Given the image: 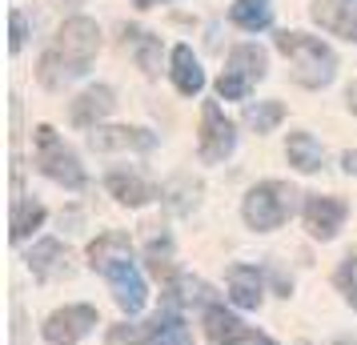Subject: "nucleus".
<instances>
[{"instance_id": "nucleus-1", "label": "nucleus", "mask_w": 357, "mask_h": 345, "mask_svg": "<svg viewBox=\"0 0 357 345\" xmlns=\"http://www.w3.org/2000/svg\"><path fill=\"white\" fill-rule=\"evenodd\" d=\"M97 49H100L97 20H89V17L65 20V24H61V33H56V40H52L49 49H45V56H40L36 77H40L45 89H65L73 77L89 72Z\"/></svg>"}, {"instance_id": "nucleus-2", "label": "nucleus", "mask_w": 357, "mask_h": 345, "mask_svg": "<svg viewBox=\"0 0 357 345\" xmlns=\"http://www.w3.org/2000/svg\"><path fill=\"white\" fill-rule=\"evenodd\" d=\"M89 265L105 273V281L113 285L116 305L125 313H141L145 309V277L132 265V245L125 233H100L97 241L89 245Z\"/></svg>"}, {"instance_id": "nucleus-3", "label": "nucleus", "mask_w": 357, "mask_h": 345, "mask_svg": "<svg viewBox=\"0 0 357 345\" xmlns=\"http://www.w3.org/2000/svg\"><path fill=\"white\" fill-rule=\"evenodd\" d=\"M277 49L293 61V81L305 84V89H321V84L333 81V68H337V56L333 49L317 40V36L305 33H277Z\"/></svg>"}, {"instance_id": "nucleus-4", "label": "nucleus", "mask_w": 357, "mask_h": 345, "mask_svg": "<svg viewBox=\"0 0 357 345\" xmlns=\"http://www.w3.org/2000/svg\"><path fill=\"white\" fill-rule=\"evenodd\" d=\"M293 201H297V189L285 181H265L257 189H249L241 213H245V225L257 233H269L277 225H285L293 213Z\"/></svg>"}, {"instance_id": "nucleus-5", "label": "nucleus", "mask_w": 357, "mask_h": 345, "mask_svg": "<svg viewBox=\"0 0 357 345\" xmlns=\"http://www.w3.org/2000/svg\"><path fill=\"white\" fill-rule=\"evenodd\" d=\"M36 164H40V173L52 177V181L68 185V189H84V169L77 161V153L56 137L52 125H36Z\"/></svg>"}, {"instance_id": "nucleus-6", "label": "nucleus", "mask_w": 357, "mask_h": 345, "mask_svg": "<svg viewBox=\"0 0 357 345\" xmlns=\"http://www.w3.org/2000/svg\"><path fill=\"white\" fill-rule=\"evenodd\" d=\"M265 77V52L257 45H237L229 52V65L217 81V97L225 100H241L249 93V84H257Z\"/></svg>"}, {"instance_id": "nucleus-7", "label": "nucleus", "mask_w": 357, "mask_h": 345, "mask_svg": "<svg viewBox=\"0 0 357 345\" xmlns=\"http://www.w3.org/2000/svg\"><path fill=\"white\" fill-rule=\"evenodd\" d=\"M233 145H237L233 121H229L213 100H205V109H201V137H197V153H201V161L205 164L225 161L229 153H233Z\"/></svg>"}, {"instance_id": "nucleus-8", "label": "nucleus", "mask_w": 357, "mask_h": 345, "mask_svg": "<svg viewBox=\"0 0 357 345\" xmlns=\"http://www.w3.org/2000/svg\"><path fill=\"white\" fill-rule=\"evenodd\" d=\"M93 325H97V309L93 305H65V309H56L45 321V342L49 345H77Z\"/></svg>"}, {"instance_id": "nucleus-9", "label": "nucleus", "mask_w": 357, "mask_h": 345, "mask_svg": "<svg viewBox=\"0 0 357 345\" xmlns=\"http://www.w3.org/2000/svg\"><path fill=\"white\" fill-rule=\"evenodd\" d=\"M345 221V201L337 197H309L305 201V229L317 241H333Z\"/></svg>"}, {"instance_id": "nucleus-10", "label": "nucleus", "mask_w": 357, "mask_h": 345, "mask_svg": "<svg viewBox=\"0 0 357 345\" xmlns=\"http://www.w3.org/2000/svg\"><path fill=\"white\" fill-rule=\"evenodd\" d=\"M113 89L109 84H93V89H84L81 97L68 105V121L77 125V129H97V121L113 113Z\"/></svg>"}, {"instance_id": "nucleus-11", "label": "nucleus", "mask_w": 357, "mask_h": 345, "mask_svg": "<svg viewBox=\"0 0 357 345\" xmlns=\"http://www.w3.org/2000/svg\"><path fill=\"white\" fill-rule=\"evenodd\" d=\"M201 325H205V337H209L213 345H241V342L253 337L249 325H245L241 317H233L225 305H209L205 317H201Z\"/></svg>"}, {"instance_id": "nucleus-12", "label": "nucleus", "mask_w": 357, "mask_h": 345, "mask_svg": "<svg viewBox=\"0 0 357 345\" xmlns=\"http://www.w3.org/2000/svg\"><path fill=\"white\" fill-rule=\"evenodd\" d=\"M89 145L97 153H116V148H137V153H149L157 145V137L145 129H129V125H113V129H93Z\"/></svg>"}, {"instance_id": "nucleus-13", "label": "nucleus", "mask_w": 357, "mask_h": 345, "mask_svg": "<svg viewBox=\"0 0 357 345\" xmlns=\"http://www.w3.org/2000/svg\"><path fill=\"white\" fill-rule=\"evenodd\" d=\"M29 269H33L36 281H56V277H68V253L61 241L45 237L40 245L29 253Z\"/></svg>"}, {"instance_id": "nucleus-14", "label": "nucleus", "mask_w": 357, "mask_h": 345, "mask_svg": "<svg viewBox=\"0 0 357 345\" xmlns=\"http://www.w3.org/2000/svg\"><path fill=\"white\" fill-rule=\"evenodd\" d=\"M229 297H233L241 309H257L261 305L265 285H261V273L253 265H233V269H229Z\"/></svg>"}, {"instance_id": "nucleus-15", "label": "nucleus", "mask_w": 357, "mask_h": 345, "mask_svg": "<svg viewBox=\"0 0 357 345\" xmlns=\"http://www.w3.org/2000/svg\"><path fill=\"white\" fill-rule=\"evenodd\" d=\"M173 84H177V93H185V97H197V93L205 89L201 61L193 56L189 45H177V49H173Z\"/></svg>"}, {"instance_id": "nucleus-16", "label": "nucleus", "mask_w": 357, "mask_h": 345, "mask_svg": "<svg viewBox=\"0 0 357 345\" xmlns=\"http://www.w3.org/2000/svg\"><path fill=\"white\" fill-rule=\"evenodd\" d=\"M309 17L317 20L321 29H329V33H337V36H349V40L357 33V20L349 17V4L345 0H313Z\"/></svg>"}, {"instance_id": "nucleus-17", "label": "nucleus", "mask_w": 357, "mask_h": 345, "mask_svg": "<svg viewBox=\"0 0 357 345\" xmlns=\"http://www.w3.org/2000/svg\"><path fill=\"white\" fill-rule=\"evenodd\" d=\"M125 49H132L137 65L145 77H157L161 72V36L145 33V29H125Z\"/></svg>"}, {"instance_id": "nucleus-18", "label": "nucleus", "mask_w": 357, "mask_h": 345, "mask_svg": "<svg viewBox=\"0 0 357 345\" xmlns=\"http://www.w3.org/2000/svg\"><path fill=\"white\" fill-rule=\"evenodd\" d=\"M229 20H233L237 29H245V33H261V29H269L273 8H269V0H233Z\"/></svg>"}, {"instance_id": "nucleus-19", "label": "nucleus", "mask_w": 357, "mask_h": 345, "mask_svg": "<svg viewBox=\"0 0 357 345\" xmlns=\"http://www.w3.org/2000/svg\"><path fill=\"white\" fill-rule=\"evenodd\" d=\"M285 157H289V164H293V169H301V173H317L321 161H325L321 145H317L309 132H293L289 145H285Z\"/></svg>"}, {"instance_id": "nucleus-20", "label": "nucleus", "mask_w": 357, "mask_h": 345, "mask_svg": "<svg viewBox=\"0 0 357 345\" xmlns=\"http://www.w3.org/2000/svg\"><path fill=\"white\" fill-rule=\"evenodd\" d=\"M105 185H109V193H113L121 205H129V209L145 205V201H153V189H149L141 177H129V173H109V177H105Z\"/></svg>"}, {"instance_id": "nucleus-21", "label": "nucleus", "mask_w": 357, "mask_h": 345, "mask_svg": "<svg viewBox=\"0 0 357 345\" xmlns=\"http://www.w3.org/2000/svg\"><path fill=\"white\" fill-rule=\"evenodd\" d=\"M40 221H45V205L24 201V197L13 201V221H8V225H13V229H8L13 233V241H24L33 229H40Z\"/></svg>"}, {"instance_id": "nucleus-22", "label": "nucleus", "mask_w": 357, "mask_h": 345, "mask_svg": "<svg viewBox=\"0 0 357 345\" xmlns=\"http://www.w3.org/2000/svg\"><path fill=\"white\" fill-rule=\"evenodd\" d=\"M197 193H201V185L189 181V177H177V181L165 189V205L173 209V213H189L197 205Z\"/></svg>"}, {"instance_id": "nucleus-23", "label": "nucleus", "mask_w": 357, "mask_h": 345, "mask_svg": "<svg viewBox=\"0 0 357 345\" xmlns=\"http://www.w3.org/2000/svg\"><path fill=\"white\" fill-rule=\"evenodd\" d=\"M281 116H285V105H281V100H265V105H257V109L245 113V125L253 132H269Z\"/></svg>"}, {"instance_id": "nucleus-24", "label": "nucleus", "mask_w": 357, "mask_h": 345, "mask_svg": "<svg viewBox=\"0 0 357 345\" xmlns=\"http://www.w3.org/2000/svg\"><path fill=\"white\" fill-rule=\"evenodd\" d=\"M333 281H337V289L345 293V301H349V305L357 309V253H349V257L337 265Z\"/></svg>"}, {"instance_id": "nucleus-25", "label": "nucleus", "mask_w": 357, "mask_h": 345, "mask_svg": "<svg viewBox=\"0 0 357 345\" xmlns=\"http://www.w3.org/2000/svg\"><path fill=\"white\" fill-rule=\"evenodd\" d=\"M24 29H29V24H24V17H20V13H13V40H8V45H13V52H20V45H24Z\"/></svg>"}, {"instance_id": "nucleus-26", "label": "nucleus", "mask_w": 357, "mask_h": 345, "mask_svg": "<svg viewBox=\"0 0 357 345\" xmlns=\"http://www.w3.org/2000/svg\"><path fill=\"white\" fill-rule=\"evenodd\" d=\"M341 164H345V173H349V177H357V148H349V153L341 157Z\"/></svg>"}, {"instance_id": "nucleus-27", "label": "nucleus", "mask_w": 357, "mask_h": 345, "mask_svg": "<svg viewBox=\"0 0 357 345\" xmlns=\"http://www.w3.org/2000/svg\"><path fill=\"white\" fill-rule=\"evenodd\" d=\"M345 100H349V109L357 113V84H349V93H345Z\"/></svg>"}, {"instance_id": "nucleus-28", "label": "nucleus", "mask_w": 357, "mask_h": 345, "mask_svg": "<svg viewBox=\"0 0 357 345\" xmlns=\"http://www.w3.org/2000/svg\"><path fill=\"white\" fill-rule=\"evenodd\" d=\"M333 345H357V342H354V337H337Z\"/></svg>"}, {"instance_id": "nucleus-29", "label": "nucleus", "mask_w": 357, "mask_h": 345, "mask_svg": "<svg viewBox=\"0 0 357 345\" xmlns=\"http://www.w3.org/2000/svg\"><path fill=\"white\" fill-rule=\"evenodd\" d=\"M253 345H273V342H269V337H253Z\"/></svg>"}, {"instance_id": "nucleus-30", "label": "nucleus", "mask_w": 357, "mask_h": 345, "mask_svg": "<svg viewBox=\"0 0 357 345\" xmlns=\"http://www.w3.org/2000/svg\"><path fill=\"white\" fill-rule=\"evenodd\" d=\"M137 4H141V8H149V4H161V0H137Z\"/></svg>"}, {"instance_id": "nucleus-31", "label": "nucleus", "mask_w": 357, "mask_h": 345, "mask_svg": "<svg viewBox=\"0 0 357 345\" xmlns=\"http://www.w3.org/2000/svg\"><path fill=\"white\" fill-rule=\"evenodd\" d=\"M68 4H81V0H68Z\"/></svg>"}, {"instance_id": "nucleus-32", "label": "nucleus", "mask_w": 357, "mask_h": 345, "mask_svg": "<svg viewBox=\"0 0 357 345\" xmlns=\"http://www.w3.org/2000/svg\"><path fill=\"white\" fill-rule=\"evenodd\" d=\"M354 40H357V33H354Z\"/></svg>"}]
</instances>
